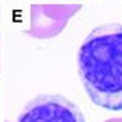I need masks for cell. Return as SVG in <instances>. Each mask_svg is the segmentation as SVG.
Instances as JSON below:
<instances>
[{"label": "cell", "mask_w": 122, "mask_h": 122, "mask_svg": "<svg viewBox=\"0 0 122 122\" xmlns=\"http://www.w3.org/2000/svg\"><path fill=\"white\" fill-rule=\"evenodd\" d=\"M79 76L91 101L122 111V24H104L84 38L77 53Z\"/></svg>", "instance_id": "1"}, {"label": "cell", "mask_w": 122, "mask_h": 122, "mask_svg": "<svg viewBox=\"0 0 122 122\" xmlns=\"http://www.w3.org/2000/svg\"><path fill=\"white\" fill-rule=\"evenodd\" d=\"M17 122H84V117L62 96H38L25 105Z\"/></svg>", "instance_id": "2"}]
</instances>
